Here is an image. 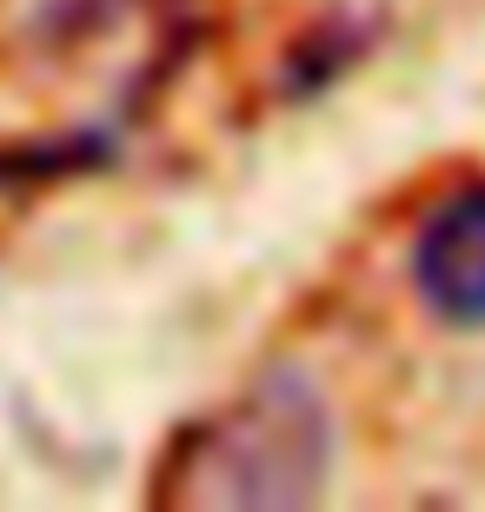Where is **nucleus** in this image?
Returning a JSON list of instances; mask_svg holds the SVG:
<instances>
[{
	"label": "nucleus",
	"instance_id": "f257e3e1",
	"mask_svg": "<svg viewBox=\"0 0 485 512\" xmlns=\"http://www.w3.org/2000/svg\"><path fill=\"white\" fill-rule=\"evenodd\" d=\"M339 459L333 406L313 373L266 366L233 406L193 426L160 473V506H240V512H293L319 506Z\"/></svg>",
	"mask_w": 485,
	"mask_h": 512
},
{
	"label": "nucleus",
	"instance_id": "f03ea898",
	"mask_svg": "<svg viewBox=\"0 0 485 512\" xmlns=\"http://www.w3.org/2000/svg\"><path fill=\"white\" fill-rule=\"evenodd\" d=\"M412 300L452 333H485V180L446 193L406 253Z\"/></svg>",
	"mask_w": 485,
	"mask_h": 512
},
{
	"label": "nucleus",
	"instance_id": "7ed1b4c3",
	"mask_svg": "<svg viewBox=\"0 0 485 512\" xmlns=\"http://www.w3.org/2000/svg\"><path fill=\"white\" fill-rule=\"evenodd\" d=\"M373 34H379V27H366L359 14H326V20H313V27L286 47L273 94H280V100H313V94H326L339 74H353L359 60H366Z\"/></svg>",
	"mask_w": 485,
	"mask_h": 512
},
{
	"label": "nucleus",
	"instance_id": "20e7f679",
	"mask_svg": "<svg viewBox=\"0 0 485 512\" xmlns=\"http://www.w3.org/2000/svg\"><path fill=\"white\" fill-rule=\"evenodd\" d=\"M120 160L113 127H67L54 140H14L0 147V187H47V180H80Z\"/></svg>",
	"mask_w": 485,
	"mask_h": 512
}]
</instances>
